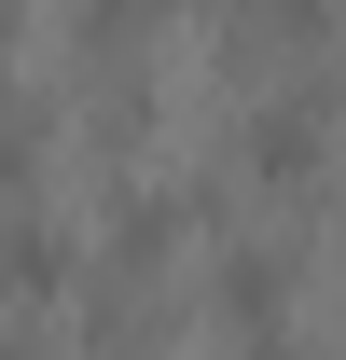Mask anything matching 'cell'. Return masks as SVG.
Returning a JSON list of instances; mask_svg holds the SVG:
<instances>
[{"instance_id": "obj_1", "label": "cell", "mask_w": 346, "mask_h": 360, "mask_svg": "<svg viewBox=\"0 0 346 360\" xmlns=\"http://www.w3.org/2000/svg\"><path fill=\"white\" fill-rule=\"evenodd\" d=\"M319 153H333V97H263L250 111V180H319Z\"/></svg>"}, {"instance_id": "obj_2", "label": "cell", "mask_w": 346, "mask_h": 360, "mask_svg": "<svg viewBox=\"0 0 346 360\" xmlns=\"http://www.w3.org/2000/svg\"><path fill=\"white\" fill-rule=\"evenodd\" d=\"M56 277H70V236H42V222H14V236H0V305H42Z\"/></svg>"}, {"instance_id": "obj_3", "label": "cell", "mask_w": 346, "mask_h": 360, "mask_svg": "<svg viewBox=\"0 0 346 360\" xmlns=\"http://www.w3.org/2000/svg\"><path fill=\"white\" fill-rule=\"evenodd\" d=\"M291 319V277L277 264H222V333H277Z\"/></svg>"}, {"instance_id": "obj_4", "label": "cell", "mask_w": 346, "mask_h": 360, "mask_svg": "<svg viewBox=\"0 0 346 360\" xmlns=\"http://www.w3.org/2000/svg\"><path fill=\"white\" fill-rule=\"evenodd\" d=\"M28 194H42V111L0 97V208H28Z\"/></svg>"}, {"instance_id": "obj_5", "label": "cell", "mask_w": 346, "mask_h": 360, "mask_svg": "<svg viewBox=\"0 0 346 360\" xmlns=\"http://www.w3.org/2000/svg\"><path fill=\"white\" fill-rule=\"evenodd\" d=\"M263 14V42H319V28H333V0H250Z\"/></svg>"}]
</instances>
